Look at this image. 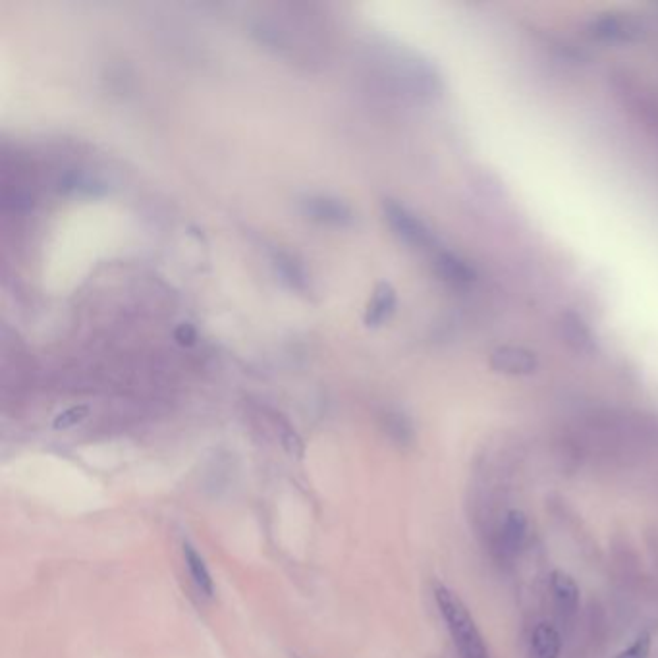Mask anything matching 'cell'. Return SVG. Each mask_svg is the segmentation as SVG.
I'll return each mask as SVG.
<instances>
[{"instance_id": "6da1fadb", "label": "cell", "mask_w": 658, "mask_h": 658, "mask_svg": "<svg viewBox=\"0 0 658 658\" xmlns=\"http://www.w3.org/2000/svg\"><path fill=\"white\" fill-rule=\"evenodd\" d=\"M435 601L460 658H491L485 639L464 601L446 585H435Z\"/></svg>"}, {"instance_id": "7a4b0ae2", "label": "cell", "mask_w": 658, "mask_h": 658, "mask_svg": "<svg viewBox=\"0 0 658 658\" xmlns=\"http://www.w3.org/2000/svg\"><path fill=\"white\" fill-rule=\"evenodd\" d=\"M614 99L641 122L651 134L658 136V93L630 70H614L610 74Z\"/></svg>"}, {"instance_id": "3957f363", "label": "cell", "mask_w": 658, "mask_h": 658, "mask_svg": "<svg viewBox=\"0 0 658 658\" xmlns=\"http://www.w3.org/2000/svg\"><path fill=\"white\" fill-rule=\"evenodd\" d=\"M384 215L386 220L390 222V226L394 228V232L410 246L415 247H431L435 238L431 234V230L412 215L408 209H404L402 205L394 203V201H386L384 203Z\"/></svg>"}, {"instance_id": "277c9868", "label": "cell", "mask_w": 658, "mask_h": 658, "mask_svg": "<svg viewBox=\"0 0 658 658\" xmlns=\"http://www.w3.org/2000/svg\"><path fill=\"white\" fill-rule=\"evenodd\" d=\"M556 327L562 342L570 352H574L577 356H591L595 352V336L576 313L572 311L562 313Z\"/></svg>"}, {"instance_id": "5b68a950", "label": "cell", "mask_w": 658, "mask_h": 658, "mask_svg": "<svg viewBox=\"0 0 658 658\" xmlns=\"http://www.w3.org/2000/svg\"><path fill=\"white\" fill-rule=\"evenodd\" d=\"M591 33L603 41L614 43H631L643 37V28L630 16L606 14L591 24Z\"/></svg>"}, {"instance_id": "8992f818", "label": "cell", "mask_w": 658, "mask_h": 658, "mask_svg": "<svg viewBox=\"0 0 658 658\" xmlns=\"http://www.w3.org/2000/svg\"><path fill=\"white\" fill-rule=\"evenodd\" d=\"M491 367L506 375H531L539 361L533 352L521 346H500L491 354Z\"/></svg>"}, {"instance_id": "52a82bcc", "label": "cell", "mask_w": 658, "mask_h": 658, "mask_svg": "<svg viewBox=\"0 0 658 658\" xmlns=\"http://www.w3.org/2000/svg\"><path fill=\"white\" fill-rule=\"evenodd\" d=\"M435 269L437 275L454 288H466L477 278L475 269L467 263L466 259L450 251H440L435 259Z\"/></svg>"}, {"instance_id": "ba28073f", "label": "cell", "mask_w": 658, "mask_h": 658, "mask_svg": "<svg viewBox=\"0 0 658 658\" xmlns=\"http://www.w3.org/2000/svg\"><path fill=\"white\" fill-rule=\"evenodd\" d=\"M303 213L313 220L327 224H346L352 220V211L338 199L330 197H307L302 201Z\"/></svg>"}, {"instance_id": "9c48e42d", "label": "cell", "mask_w": 658, "mask_h": 658, "mask_svg": "<svg viewBox=\"0 0 658 658\" xmlns=\"http://www.w3.org/2000/svg\"><path fill=\"white\" fill-rule=\"evenodd\" d=\"M550 593L554 603L564 616H574L579 608V587L576 579L564 570H554L550 574Z\"/></svg>"}, {"instance_id": "30bf717a", "label": "cell", "mask_w": 658, "mask_h": 658, "mask_svg": "<svg viewBox=\"0 0 658 658\" xmlns=\"http://www.w3.org/2000/svg\"><path fill=\"white\" fill-rule=\"evenodd\" d=\"M560 653H562L560 633L549 622H541L531 633L527 658H560Z\"/></svg>"}, {"instance_id": "8fae6325", "label": "cell", "mask_w": 658, "mask_h": 658, "mask_svg": "<svg viewBox=\"0 0 658 658\" xmlns=\"http://www.w3.org/2000/svg\"><path fill=\"white\" fill-rule=\"evenodd\" d=\"M527 535H529L527 516L521 510H510L504 516L502 531H500V539H502L504 550L516 554L527 543Z\"/></svg>"}, {"instance_id": "7c38bea8", "label": "cell", "mask_w": 658, "mask_h": 658, "mask_svg": "<svg viewBox=\"0 0 658 658\" xmlns=\"http://www.w3.org/2000/svg\"><path fill=\"white\" fill-rule=\"evenodd\" d=\"M184 558H186V566L190 570L195 589L203 597L211 599L215 595V583H213V577H211V572H209L205 560L201 558V554L197 550L193 549L190 543H184Z\"/></svg>"}, {"instance_id": "4fadbf2b", "label": "cell", "mask_w": 658, "mask_h": 658, "mask_svg": "<svg viewBox=\"0 0 658 658\" xmlns=\"http://www.w3.org/2000/svg\"><path fill=\"white\" fill-rule=\"evenodd\" d=\"M394 307H396V292L392 290L390 284H381L375 292V298L373 302L369 303V309H367V315H365V323L369 327H377L384 323L392 313H394Z\"/></svg>"}, {"instance_id": "5bb4252c", "label": "cell", "mask_w": 658, "mask_h": 658, "mask_svg": "<svg viewBox=\"0 0 658 658\" xmlns=\"http://www.w3.org/2000/svg\"><path fill=\"white\" fill-rule=\"evenodd\" d=\"M275 267L278 275L282 276V280L288 282L292 288H296V290H303L305 288V284H307L305 273H303L302 267L290 255L278 253L275 257Z\"/></svg>"}, {"instance_id": "9a60e30c", "label": "cell", "mask_w": 658, "mask_h": 658, "mask_svg": "<svg viewBox=\"0 0 658 658\" xmlns=\"http://www.w3.org/2000/svg\"><path fill=\"white\" fill-rule=\"evenodd\" d=\"M653 639L649 633H641L628 649H624L616 658H649L651 657Z\"/></svg>"}, {"instance_id": "2e32d148", "label": "cell", "mask_w": 658, "mask_h": 658, "mask_svg": "<svg viewBox=\"0 0 658 658\" xmlns=\"http://www.w3.org/2000/svg\"><path fill=\"white\" fill-rule=\"evenodd\" d=\"M87 413H89V408H87V406H74V408H70V410L60 413V415L56 417L53 427L58 429V431H60V429H70V427L82 423L83 419L87 417Z\"/></svg>"}, {"instance_id": "e0dca14e", "label": "cell", "mask_w": 658, "mask_h": 658, "mask_svg": "<svg viewBox=\"0 0 658 658\" xmlns=\"http://www.w3.org/2000/svg\"><path fill=\"white\" fill-rule=\"evenodd\" d=\"M176 338L182 342V344H192L195 340V330L190 327V325H182L178 332H176Z\"/></svg>"}]
</instances>
